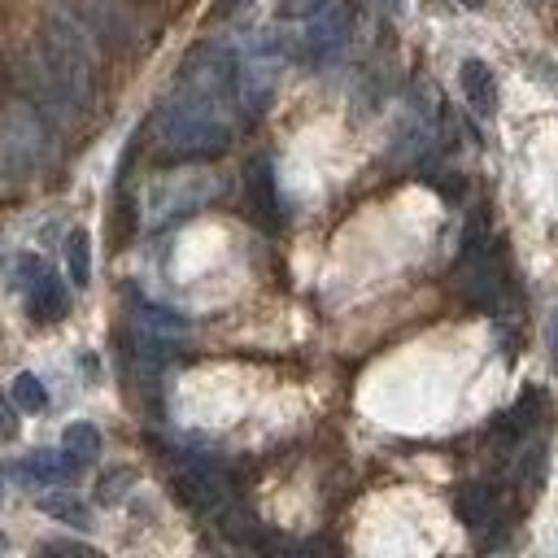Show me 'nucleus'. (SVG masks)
<instances>
[{
  "mask_svg": "<svg viewBox=\"0 0 558 558\" xmlns=\"http://www.w3.org/2000/svg\"><path fill=\"white\" fill-rule=\"evenodd\" d=\"M39 92L61 113L87 109L92 96V44L87 26L57 13L39 26Z\"/></svg>",
  "mask_w": 558,
  "mask_h": 558,
  "instance_id": "1",
  "label": "nucleus"
},
{
  "mask_svg": "<svg viewBox=\"0 0 558 558\" xmlns=\"http://www.w3.org/2000/svg\"><path fill=\"white\" fill-rule=\"evenodd\" d=\"M44 153V126L39 113L26 100H9L0 109V166L9 174H31Z\"/></svg>",
  "mask_w": 558,
  "mask_h": 558,
  "instance_id": "2",
  "label": "nucleus"
},
{
  "mask_svg": "<svg viewBox=\"0 0 558 558\" xmlns=\"http://www.w3.org/2000/svg\"><path fill=\"white\" fill-rule=\"evenodd\" d=\"M353 35V9L349 0H314L310 13H305V31H301V52L305 61L323 65V61H336L344 52Z\"/></svg>",
  "mask_w": 558,
  "mask_h": 558,
  "instance_id": "3",
  "label": "nucleus"
},
{
  "mask_svg": "<svg viewBox=\"0 0 558 558\" xmlns=\"http://www.w3.org/2000/svg\"><path fill=\"white\" fill-rule=\"evenodd\" d=\"M17 288H22V296H26V305H31L35 318L57 323V318L70 314V292L61 288V279L35 253H22L17 257Z\"/></svg>",
  "mask_w": 558,
  "mask_h": 558,
  "instance_id": "4",
  "label": "nucleus"
},
{
  "mask_svg": "<svg viewBox=\"0 0 558 558\" xmlns=\"http://www.w3.org/2000/svg\"><path fill=\"white\" fill-rule=\"evenodd\" d=\"M174 497H179L187 510L205 514V510H214V506L227 497V475H222L209 458H187L183 471H174Z\"/></svg>",
  "mask_w": 558,
  "mask_h": 558,
  "instance_id": "5",
  "label": "nucleus"
},
{
  "mask_svg": "<svg viewBox=\"0 0 558 558\" xmlns=\"http://www.w3.org/2000/svg\"><path fill=\"white\" fill-rule=\"evenodd\" d=\"M244 192H248V214L257 227L279 231L283 222V205H279V187H275V166L270 157H253L244 166Z\"/></svg>",
  "mask_w": 558,
  "mask_h": 558,
  "instance_id": "6",
  "label": "nucleus"
},
{
  "mask_svg": "<svg viewBox=\"0 0 558 558\" xmlns=\"http://www.w3.org/2000/svg\"><path fill=\"white\" fill-rule=\"evenodd\" d=\"M458 83H462L466 105H471L480 118L497 113V78H493V70H488L480 57H466V61L458 65Z\"/></svg>",
  "mask_w": 558,
  "mask_h": 558,
  "instance_id": "7",
  "label": "nucleus"
},
{
  "mask_svg": "<svg viewBox=\"0 0 558 558\" xmlns=\"http://www.w3.org/2000/svg\"><path fill=\"white\" fill-rule=\"evenodd\" d=\"M453 514H458V523L462 527H471V532H480V527H488L493 523V514H497V493H493V484H462L458 493H453Z\"/></svg>",
  "mask_w": 558,
  "mask_h": 558,
  "instance_id": "8",
  "label": "nucleus"
},
{
  "mask_svg": "<svg viewBox=\"0 0 558 558\" xmlns=\"http://www.w3.org/2000/svg\"><path fill=\"white\" fill-rule=\"evenodd\" d=\"M13 471L22 475V480H31V484H61V480H70L74 471H83L65 449L61 453H48V449H39V453H31V458H22V462H13Z\"/></svg>",
  "mask_w": 558,
  "mask_h": 558,
  "instance_id": "9",
  "label": "nucleus"
},
{
  "mask_svg": "<svg viewBox=\"0 0 558 558\" xmlns=\"http://www.w3.org/2000/svg\"><path fill=\"white\" fill-rule=\"evenodd\" d=\"M222 536H227L231 545H244V549H275V545H279L248 510H227V514H222Z\"/></svg>",
  "mask_w": 558,
  "mask_h": 558,
  "instance_id": "10",
  "label": "nucleus"
},
{
  "mask_svg": "<svg viewBox=\"0 0 558 558\" xmlns=\"http://www.w3.org/2000/svg\"><path fill=\"white\" fill-rule=\"evenodd\" d=\"M61 449H65L78 466H87V462L100 453V427H96V423H70V427L61 432Z\"/></svg>",
  "mask_w": 558,
  "mask_h": 558,
  "instance_id": "11",
  "label": "nucleus"
},
{
  "mask_svg": "<svg viewBox=\"0 0 558 558\" xmlns=\"http://www.w3.org/2000/svg\"><path fill=\"white\" fill-rule=\"evenodd\" d=\"M9 397H13V405H17L22 414H39V410H48V392H44L39 375H31V371L13 375V384H9Z\"/></svg>",
  "mask_w": 558,
  "mask_h": 558,
  "instance_id": "12",
  "label": "nucleus"
},
{
  "mask_svg": "<svg viewBox=\"0 0 558 558\" xmlns=\"http://www.w3.org/2000/svg\"><path fill=\"white\" fill-rule=\"evenodd\" d=\"M65 262H70V283L74 288H87L92 283V244L83 231H70L65 240Z\"/></svg>",
  "mask_w": 558,
  "mask_h": 558,
  "instance_id": "13",
  "label": "nucleus"
},
{
  "mask_svg": "<svg viewBox=\"0 0 558 558\" xmlns=\"http://www.w3.org/2000/svg\"><path fill=\"white\" fill-rule=\"evenodd\" d=\"M39 510L52 514V519H61V523H70V527H87V506L78 497H70V493H44L39 497Z\"/></svg>",
  "mask_w": 558,
  "mask_h": 558,
  "instance_id": "14",
  "label": "nucleus"
},
{
  "mask_svg": "<svg viewBox=\"0 0 558 558\" xmlns=\"http://www.w3.org/2000/svg\"><path fill=\"white\" fill-rule=\"evenodd\" d=\"M131 235H135V201L131 196H118L113 218H109V240H113V248H122Z\"/></svg>",
  "mask_w": 558,
  "mask_h": 558,
  "instance_id": "15",
  "label": "nucleus"
},
{
  "mask_svg": "<svg viewBox=\"0 0 558 558\" xmlns=\"http://www.w3.org/2000/svg\"><path fill=\"white\" fill-rule=\"evenodd\" d=\"M140 318L153 327V331H183L187 327V318L183 314H174V310H166V305H140Z\"/></svg>",
  "mask_w": 558,
  "mask_h": 558,
  "instance_id": "16",
  "label": "nucleus"
},
{
  "mask_svg": "<svg viewBox=\"0 0 558 558\" xmlns=\"http://www.w3.org/2000/svg\"><path fill=\"white\" fill-rule=\"evenodd\" d=\"M13 432H17V405H13V397L0 392V440H9Z\"/></svg>",
  "mask_w": 558,
  "mask_h": 558,
  "instance_id": "17",
  "label": "nucleus"
},
{
  "mask_svg": "<svg viewBox=\"0 0 558 558\" xmlns=\"http://www.w3.org/2000/svg\"><path fill=\"white\" fill-rule=\"evenodd\" d=\"M44 549H48V554H96L92 545H78V541H48Z\"/></svg>",
  "mask_w": 558,
  "mask_h": 558,
  "instance_id": "18",
  "label": "nucleus"
},
{
  "mask_svg": "<svg viewBox=\"0 0 558 558\" xmlns=\"http://www.w3.org/2000/svg\"><path fill=\"white\" fill-rule=\"evenodd\" d=\"M545 344H549V357H554V366H558V310H554L549 323H545Z\"/></svg>",
  "mask_w": 558,
  "mask_h": 558,
  "instance_id": "19",
  "label": "nucleus"
},
{
  "mask_svg": "<svg viewBox=\"0 0 558 558\" xmlns=\"http://www.w3.org/2000/svg\"><path fill=\"white\" fill-rule=\"evenodd\" d=\"M375 4H384V9H392V0H375Z\"/></svg>",
  "mask_w": 558,
  "mask_h": 558,
  "instance_id": "20",
  "label": "nucleus"
},
{
  "mask_svg": "<svg viewBox=\"0 0 558 558\" xmlns=\"http://www.w3.org/2000/svg\"><path fill=\"white\" fill-rule=\"evenodd\" d=\"M462 4H471V9H475V4H484V0H462Z\"/></svg>",
  "mask_w": 558,
  "mask_h": 558,
  "instance_id": "21",
  "label": "nucleus"
},
{
  "mask_svg": "<svg viewBox=\"0 0 558 558\" xmlns=\"http://www.w3.org/2000/svg\"><path fill=\"white\" fill-rule=\"evenodd\" d=\"M0 554H4V536H0Z\"/></svg>",
  "mask_w": 558,
  "mask_h": 558,
  "instance_id": "22",
  "label": "nucleus"
},
{
  "mask_svg": "<svg viewBox=\"0 0 558 558\" xmlns=\"http://www.w3.org/2000/svg\"><path fill=\"white\" fill-rule=\"evenodd\" d=\"M0 497H4V484H0Z\"/></svg>",
  "mask_w": 558,
  "mask_h": 558,
  "instance_id": "23",
  "label": "nucleus"
}]
</instances>
